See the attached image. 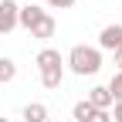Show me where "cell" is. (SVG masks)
Masks as SVG:
<instances>
[{"label": "cell", "instance_id": "cell-1", "mask_svg": "<svg viewBox=\"0 0 122 122\" xmlns=\"http://www.w3.org/2000/svg\"><path fill=\"white\" fill-rule=\"evenodd\" d=\"M65 68L68 71H75V75H98V68H102V51L98 48H92V44H75V48L68 51V58H65Z\"/></svg>", "mask_w": 122, "mask_h": 122}, {"label": "cell", "instance_id": "cell-2", "mask_svg": "<svg viewBox=\"0 0 122 122\" xmlns=\"http://www.w3.org/2000/svg\"><path fill=\"white\" fill-rule=\"evenodd\" d=\"M122 48V24H105L98 30V51H115Z\"/></svg>", "mask_w": 122, "mask_h": 122}, {"label": "cell", "instance_id": "cell-3", "mask_svg": "<svg viewBox=\"0 0 122 122\" xmlns=\"http://www.w3.org/2000/svg\"><path fill=\"white\" fill-rule=\"evenodd\" d=\"M37 71H54V68H65V54H61L58 48H41L37 58H34Z\"/></svg>", "mask_w": 122, "mask_h": 122}, {"label": "cell", "instance_id": "cell-4", "mask_svg": "<svg viewBox=\"0 0 122 122\" xmlns=\"http://www.w3.org/2000/svg\"><path fill=\"white\" fill-rule=\"evenodd\" d=\"M17 10H20V4L0 0V34H10V30L17 27Z\"/></svg>", "mask_w": 122, "mask_h": 122}, {"label": "cell", "instance_id": "cell-5", "mask_svg": "<svg viewBox=\"0 0 122 122\" xmlns=\"http://www.w3.org/2000/svg\"><path fill=\"white\" fill-rule=\"evenodd\" d=\"M44 14H48V10H44V7H37V4H27V7H20L17 10V27H34L41 17H44Z\"/></svg>", "mask_w": 122, "mask_h": 122}, {"label": "cell", "instance_id": "cell-6", "mask_svg": "<svg viewBox=\"0 0 122 122\" xmlns=\"http://www.w3.org/2000/svg\"><path fill=\"white\" fill-rule=\"evenodd\" d=\"M85 102L92 105V109H102V112L112 109V95H109V88H105V85H95V88L85 95Z\"/></svg>", "mask_w": 122, "mask_h": 122}, {"label": "cell", "instance_id": "cell-7", "mask_svg": "<svg viewBox=\"0 0 122 122\" xmlns=\"http://www.w3.org/2000/svg\"><path fill=\"white\" fill-rule=\"evenodd\" d=\"M54 30H58V20L51 17V14H44V17L30 27V37H37V41H48V37H54Z\"/></svg>", "mask_w": 122, "mask_h": 122}, {"label": "cell", "instance_id": "cell-8", "mask_svg": "<svg viewBox=\"0 0 122 122\" xmlns=\"http://www.w3.org/2000/svg\"><path fill=\"white\" fill-rule=\"evenodd\" d=\"M24 122H48L51 115H48V105H44V102H27L24 105Z\"/></svg>", "mask_w": 122, "mask_h": 122}, {"label": "cell", "instance_id": "cell-9", "mask_svg": "<svg viewBox=\"0 0 122 122\" xmlns=\"http://www.w3.org/2000/svg\"><path fill=\"white\" fill-rule=\"evenodd\" d=\"M61 81H65V68H54V71H41V85L48 92H58Z\"/></svg>", "mask_w": 122, "mask_h": 122}, {"label": "cell", "instance_id": "cell-10", "mask_svg": "<svg viewBox=\"0 0 122 122\" xmlns=\"http://www.w3.org/2000/svg\"><path fill=\"white\" fill-rule=\"evenodd\" d=\"M92 112H95V109H92V105L81 98V102H75V109H71V119H75V122H88V115H92Z\"/></svg>", "mask_w": 122, "mask_h": 122}, {"label": "cell", "instance_id": "cell-11", "mask_svg": "<svg viewBox=\"0 0 122 122\" xmlns=\"http://www.w3.org/2000/svg\"><path fill=\"white\" fill-rule=\"evenodd\" d=\"M14 75H17V65H14L10 58H0V85H4V81H14Z\"/></svg>", "mask_w": 122, "mask_h": 122}, {"label": "cell", "instance_id": "cell-12", "mask_svg": "<svg viewBox=\"0 0 122 122\" xmlns=\"http://www.w3.org/2000/svg\"><path fill=\"white\" fill-rule=\"evenodd\" d=\"M105 88H109V95H112V102H122V71L115 75V78L109 81V85H105Z\"/></svg>", "mask_w": 122, "mask_h": 122}, {"label": "cell", "instance_id": "cell-13", "mask_svg": "<svg viewBox=\"0 0 122 122\" xmlns=\"http://www.w3.org/2000/svg\"><path fill=\"white\" fill-rule=\"evenodd\" d=\"M109 119H112V122H122V102H112V109H109Z\"/></svg>", "mask_w": 122, "mask_h": 122}, {"label": "cell", "instance_id": "cell-14", "mask_svg": "<svg viewBox=\"0 0 122 122\" xmlns=\"http://www.w3.org/2000/svg\"><path fill=\"white\" fill-rule=\"evenodd\" d=\"M48 7H54V10H68V7H75V0H48Z\"/></svg>", "mask_w": 122, "mask_h": 122}, {"label": "cell", "instance_id": "cell-15", "mask_svg": "<svg viewBox=\"0 0 122 122\" xmlns=\"http://www.w3.org/2000/svg\"><path fill=\"white\" fill-rule=\"evenodd\" d=\"M88 122H112V119H109V112H102V109H95V112L88 115Z\"/></svg>", "mask_w": 122, "mask_h": 122}, {"label": "cell", "instance_id": "cell-16", "mask_svg": "<svg viewBox=\"0 0 122 122\" xmlns=\"http://www.w3.org/2000/svg\"><path fill=\"white\" fill-rule=\"evenodd\" d=\"M112 61H115V65H119V71H122V48H115V51H112Z\"/></svg>", "mask_w": 122, "mask_h": 122}, {"label": "cell", "instance_id": "cell-17", "mask_svg": "<svg viewBox=\"0 0 122 122\" xmlns=\"http://www.w3.org/2000/svg\"><path fill=\"white\" fill-rule=\"evenodd\" d=\"M0 122H10V119H4V115H0Z\"/></svg>", "mask_w": 122, "mask_h": 122}, {"label": "cell", "instance_id": "cell-18", "mask_svg": "<svg viewBox=\"0 0 122 122\" xmlns=\"http://www.w3.org/2000/svg\"><path fill=\"white\" fill-rule=\"evenodd\" d=\"M48 122H58V119H48Z\"/></svg>", "mask_w": 122, "mask_h": 122}]
</instances>
